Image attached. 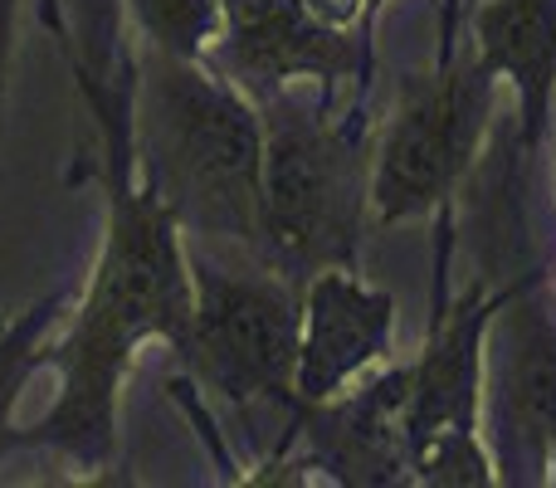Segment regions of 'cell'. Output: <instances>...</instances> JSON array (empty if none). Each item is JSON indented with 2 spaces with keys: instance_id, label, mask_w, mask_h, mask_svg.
Wrapping results in <instances>:
<instances>
[{
  "instance_id": "6da1fadb",
  "label": "cell",
  "mask_w": 556,
  "mask_h": 488,
  "mask_svg": "<svg viewBox=\"0 0 556 488\" xmlns=\"http://www.w3.org/2000/svg\"><path fill=\"white\" fill-rule=\"evenodd\" d=\"M108 225L68 327L54 337L59 396L29 430V450H54L98 479L113 470L123 440V391L147 342L181 352L191 337V249L166 205L132 166L103 172Z\"/></svg>"
},
{
  "instance_id": "7a4b0ae2",
  "label": "cell",
  "mask_w": 556,
  "mask_h": 488,
  "mask_svg": "<svg viewBox=\"0 0 556 488\" xmlns=\"http://www.w3.org/2000/svg\"><path fill=\"white\" fill-rule=\"evenodd\" d=\"M132 49V172L186 240L260 259V103L211 59Z\"/></svg>"
},
{
  "instance_id": "3957f363",
  "label": "cell",
  "mask_w": 556,
  "mask_h": 488,
  "mask_svg": "<svg viewBox=\"0 0 556 488\" xmlns=\"http://www.w3.org/2000/svg\"><path fill=\"white\" fill-rule=\"evenodd\" d=\"M260 259L293 284L332 264L356 268L371 230L366 108L337 123L327 98L303 103L278 88L260 98Z\"/></svg>"
},
{
  "instance_id": "277c9868",
  "label": "cell",
  "mask_w": 556,
  "mask_h": 488,
  "mask_svg": "<svg viewBox=\"0 0 556 488\" xmlns=\"http://www.w3.org/2000/svg\"><path fill=\"white\" fill-rule=\"evenodd\" d=\"M498 78L459 45V15L444 10L440 54L420 74H401L381 133L371 142V225H410L444 215L464 176L483 157L498 113Z\"/></svg>"
},
{
  "instance_id": "5b68a950",
  "label": "cell",
  "mask_w": 556,
  "mask_h": 488,
  "mask_svg": "<svg viewBox=\"0 0 556 488\" xmlns=\"http://www.w3.org/2000/svg\"><path fill=\"white\" fill-rule=\"evenodd\" d=\"M298 288L264 259L220 264L191 254V337L181 362L220 396L230 411L288 405L293 411L298 356Z\"/></svg>"
},
{
  "instance_id": "8992f818",
  "label": "cell",
  "mask_w": 556,
  "mask_h": 488,
  "mask_svg": "<svg viewBox=\"0 0 556 488\" xmlns=\"http://www.w3.org/2000/svg\"><path fill=\"white\" fill-rule=\"evenodd\" d=\"M498 293L469 284L444 298L434 268V317L420 356L410 362V484L425 488H493V454L483 445V337Z\"/></svg>"
},
{
  "instance_id": "52a82bcc",
  "label": "cell",
  "mask_w": 556,
  "mask_h": 488,
  "mask_svg": "<svg viewBox=\"0 0 556 488\" xmlns=\"http://www.w3.org/2000/svg\"><path fill=\"white\" fill-rule=\"evenodd\" d=\"M483 445L503 488L547 484L556 445V303L547 274L498 288L483 337Z\"/></svg>"
},
{
  "instance_id": "ba28073f",
  "label": "cell",
  "mask_w": 556,
  "mask_h": 488,
  "mask_svg": "<svg viewBox=\"0 0 556 488\" xmlns=\"http://www.w3.org/2000/svg\"><path fill=\"white\" fill-rule=\"evenodd\" d=\"M220 15L211 64L230 74L254 103L293 84H313L317 98L332 103L337 84L356 78L352 108H366L376 54H366L362 39L346 29L323 25L303 0H220Z\"/></svg>"
},
{
  "instance_id": "9c48e42d",
  "label": "cell",
  "mask_w": 556,
  "mask_h": 488,
  "mask_svg": "<svg viewBox=\"0 0 556 488\" xmlns=\"http://www.w3.org/2000/svg\"><path fill=\"white\" fill-rule=\"evenodd\" d=\"M395 352V293L366 284L352 264L317 268L298 288L293 405L342 396Z\"/></svg>"
},
{
  "instance_id": "30bf717a",
  "label": "cell",
  "mask_w": 556,
  "mask_h": 488,
  "mask_svg": "<svg viewBox=\"0 0 556 488\" xmlns=\"http://www.w3.org/2000/svg\"><path fill=\"white\" fill-rule=\"evenodd\" d=\"M410 366H376L342 396L317 405H293L283 440L303 445V464L323 470L327 484L346 488H395L410 484Z\"/></svg>"
},
{
  "instance_id": "8fae6325",
  "label": "cell",
  "mask_w": 556,
  "mask_h": 488,
  "mask_svg": "<svg viewBox=\"0 0 556 488\" xmlns=\"http://www.w3.org/2000/svg\"><path fill=\"white\" fill-rule=\"evenodd\" d=\"M469 49L483 74L513 88L518 157L532 162L556 108V0H479L469 15Z\"/></svg>"
},
{
  "instance_id": "7c38bea8",
  "label": "cell",
  "mask_w": 556,
  "mask_h": 488,
  "mask_svg": "<svg viewBox=\"0 0 556 488\" xmlns=\"http://www.w3.org/2000/svg\"><path fill=\"white\" fill-rule=\"evenodd\" d=\"M68 68L98 123L103 166H132V49H127L123 0H64Z\"/></svg>"
},
{
  "instance_id": "4fadbf2b",
  "label": "cell",
  "mask_w": 556,
  "mask_h": 488,
  "mask_svg": "<svg viewBox=\"0 0 556 488\" xmlns=\"http://www.w3.org/2000/svg\"><path fill=\"white\" fill-rule=\"evenodd\" d=\"M64 317V298H45V303L25 308L0 327V460L29 450V430L15 421V405L25 396L29 376L49 362L54 352V323Z\"/></svg>"
},
{
  "instance_id": "5bb4252c",
  "label": "cell",
  "mask_w": 556,
  "mask_h": 488,
  "mask_svg": "<svg viewBox=\"0 0 556 488\" xmlns=\"http://www.w3.org/2000/svg\"><path fill=\"white\" fill-rule=\"evenodd\" d=\"M127 35L176 59H211L220 39V0H123Z\"/></svg>"
},
{
  "instance_id": "9a60e30c",
  "label": "cell",
  "mask_w": 556,
  "mask_h": 488,
  "mask_svg": "<svg viewBox=\"0 0 556 488\" xmlns=\"http://www.w3.org/2000/svg\"><path fill=\"white\" fill-rule=\"evenodd\" d=\"M307 10H313L323 25L332 29H346V35L362 39L366 54H376V39H366V0H303Z\"/></svg>"
},
{
  "instance_id": "2e32d148",
  "label": "cell",
  "mask_w": 556,
  "mask_h": 488,
  "mask_svg": "<svg viewBox=\"0 0 556 488\" xmlns=\"http://www.w3.org/2000/svg\"><path fill=\"white\" fill-rule=\"evenodd\" d=\"M15 20H20V0H0V113H5V93H10V74H15Z\"/></svg>"
},
{
  "instance_id": "e0dca14e",
  "label": "cell",
  "mask_w": 556,
  "mask_h": 488,
  "mask_svg": "<svg viewBox=\"0 0 556 488\" xmlns=\"http://www.w3.org/2000/svg\"><path fill=\"white\" fill-rule=\"evenodd\" d=\"M391 5V0H366V39H376V29H381V10ZM440 5V0H434Z\"/></svg>"
},
{
  "instance_id": "ac0fdd59",
  "label": "cell",
  "mask_w": 556,
  "mask_h": 488,
  "mask_svg": "<svg viewBox=\"0 0 556 488\" xmlns=\"http://www.w3.org/2000/svg\"><path fill=\"white\" fill-rule=\"evenodd\" d=\"M547 484L556 488V445H552V460H547Z\"/></svg>"
},
{
  "instance_id": "d6986e66",
  "label": "cell",
  "mask_w": 556,
  "mask_h": 488,
  "mask_svg": "<svg viewBox=\"0 0 556 488\" xmlns=\"http://www.w3.org/2000/svg\"><path fill=\"white\" fill-rule=\"evenodd\" d=\"M552 196H556V137H552Z\"/></svg>"
},
{
  "instance_id": "ffe728a7",
  "label": "cell",
  "mask_w": 556,
  "mask_h": 488,
  "mask_svg": "<svg viewBox=\"0 0 556 488\" xmlns=\"http://www.w3.org/2000/svg\"><path fill=\"white\" fill-rule=\"evenodd\" d=\"M547 288H552V298H556V268H552V274H547Z\"/></svg>"
}]
</instances>
